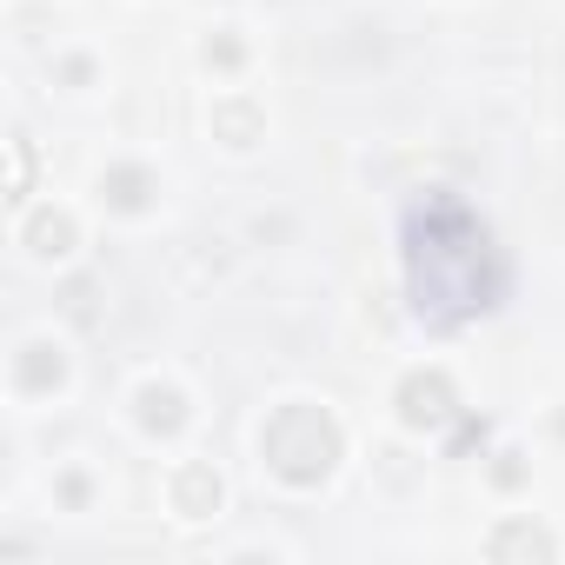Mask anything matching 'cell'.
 Masks as SVG:
<instances>
[{
    "instance_id": "8992f818",
    "label": "cell",
    "mask_w": 565,
    "mask_h": 565,
    "mask_svg": "<svg viewBox=\"0 0 565 565\" xmlns=\"http://www.w3.org/2000/svg\"><path fill=\"white\" fill-rule=\"evenodd\" d=\"M61 353L54 347H21V360H14V386L21 393H47V386H61Z\"/></svg>"
},
{
    "instance_id": "52a82bcc",
    "label": "cell",
    "mask_w": 565,
    "mask_h": 565,
    "mask_svg": "<svg viewBox=\"0 0 565 565\" xmlns=\"http://www.w3.org/2000/svg\"><path fill=\"white\" fill-rule=\"evenodd\" d=\"M180 419H186V413H180V393H173V386H147V393H140V426H147V433L167 439V433H180Z\"/></svg>"
},
{
    "instance_id": "8fae6325",
    "label": "cell",
    "mask_w": 565,
    "mask_h": 565,
    "mask_svg": "<svg viewBox=\"0 0 565 565\" xmlns=\"http://www.w3.org/2000/svg\"><path fill=\"white\" fill-rule=\"evenodd\" d=\"M239 61H246V47H239V41H226V34H220V41H206V67H226V74H233Z\"/></svg>"
},
{
    "instance_id": "4fadbf2b",
    "label": "cell",
    "mask_w": 565,
    "mask_h": 565,
    "mask_svg": "<svg viewBox=\"0 0 565 565\" xmlns=\"http://www.w3.org/2000/svg\"><path fill=\"white\" fill-rule=\"evenodd\" d=\"M28 193V140H14V200Z\"/></svg>"
},
{
    "instance_id": "6da1fadb",
    "label": "cell",
    "mask_w": 565,
    "mask_h": 565,
    "mask_svg": "<svg viewBox=\"0 0 565 565\" xmlns=\"http://www.w3.org/2000/svg\"><path fill=\"white\" fill-rule=\"evenodd\" d=\"M406 294H413V313L439 333H452L505 300V259H499L486 220L452 186H433L406 213Z\"/></svg>"
},
{
    "instance_id": "5b68a950",
    "label": "cell",
    "mask_w": 565,
    "mask_h": 565,
    "mask_svg": "<svg viewBox=\"0 0 565 565\" xmlns=\"http://www.w3.org/2000/svg\"><path fill=\"white\" fill-rule=\"evenodd\" d=\"M213 505H220V479H213V466H180V479H173V512L200 519V512H213Z\"/></svg>"
},
{
    "instance_id": "7c38bea8",
    "label": "cell",
    "mask_w": 565,
    "mask_h": 565,
    "mask_svg": "<svg viewBox=\"0 0 565 565\" xmlns=\"http://www.w3.org/2000/svg\"><path fill=\"white\" fill-rule=\"evenodd\" d=\"M499 459H505V466H499V472H492V479H499V486H505V492H512V486H519V479H525V466H519V452H499Z\"/></svg>"
},
{
    "instance_id": "3957f363",
    "label": "cell",
    "mask_w": 565,
    "mask_h": 565,
    "mask_svg": "<svg viewBox=\"0 0 565 565\" xmlns=\"http://www.w3.org/2000/svg\"><path fill=\"white\" fill-rule=\"evenodd\" d=\"M452 380L446 373H413L406 386H399V419L406 426H446L452 419Z\"/></svg>"
},
{
    "instance_id": "277c9868",
    "label": "cell",
    "mask_w": 565,
    "mask_h": 565,
    "mask_svg": "<svg viewBox=\"0 0 565 565\" xmlns=\"http://www.w3.org/2000/svg\"><path fill=\"white\" fill-rule=\"evenodd\" d=\"M558 545L539 532V525H525V519H512V525H499L492 539H486V558H552Z\"/></svg>"
},
{
    "instance_id": "7a4b0ae2",
    "label": "cell",
    "mask_w": 565,
    "mask_h": 565,
    "mask_svg": "<svg viewBox=\"0 0 565 565\" xmlns=\"http://www.w3.org/2000/svg\"><path fill=\"white\" fill-rule=\"evenodd\" d=\"M259 452L287 486L307 492V486H320L340 466V426H333L327 406H279L266 419V433H259Z\"/></svg>"
},
{
    "instance_id": "9c48e42d",
    "label": "cell",
    "mask_w": 565,
    "mask_h": 565,
    "mask_svg": "<svg viewBox=\"0 0 565 565\" xmlns=\"http://www.w3.org/2000/svg\"><path fill=\"white\" fill-rule=\"evenodd\" d=\"M147 193H153V180H147L140 167H114V173H107V200H114L120 213H140Z\"/></svg>"
},
{
    "instance_id": "30bf717a",
    "label": "cell",
    "mask_w": 565,
    "mask_h": 565,
    "mask_svg": "<svg viewBox=\"0 0 565 565\" xmlns=\"http://www.w3.org/2000/svg\"><path fill=\"white\" fill-rule=\"evenodd\" d=\"M28 239H34V253H67V246H74V220H67V213H41V220L28 226Z\"/></svg>"
},
{
    "instance_id": "ba28073f",
    "label": "cell",
    "mask_w": 565,
    "mask_h": 565,
    "mask_svg": "<svg viewBox=\"0 0 565 565\" xmlns=\"http://www.w3.org/2000/svg\"><path fill=\"white\" fill-rule=\"evenodd\" d=\"M213 127H220L233 147H253V140H259V114H253L246 100H220V107H213Z\"/></svg>"
}]
</instances>
